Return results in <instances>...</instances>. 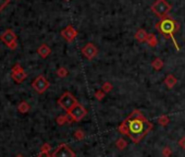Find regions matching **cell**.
<instances>
[{
  "label": "cell",
  "mask_w": 185,
  "mask_h": 157,
  "mask_svg": "<svg viewBox=\"0 0 185 157\" xmlns=\"http://www.w3.org/2000/svg\"><path fill=\"white\" fill-rule=\"evenodd\" d=\"M153 123L145 118L140 110L134 109L121 122L118 127V131L120 134L129 136L133 143L138 144L153 130Z\"/></svg>",
  "instance_id": "6da1fadb"
},
{
  "label": "cell",
  "mask_w": 185,
  "mask_h": 157,
  "mask_svg": "<svg viewBox=\"0 0 185 157\" xmlns=\"http://www.w3.org/2000/svg\"><path fill=\"white\" fill-rule=\"evenodd\" d=\"M156 30L159 31L164 38H171L177 50H180V47L177 43V39L174 38V33L178 32L180 30V25L177 21H174L173 19H171L170 17H166L160 19V21L158 23H156Z\"/></svg>",
  "instance_id": "7a4b0ae2"
},
{
  "label": "cell",
  "mask_w": 185,
  "mask_h": 157,
  "mask_svg": "<svg viewBox=\"0 0 185 157\" xmlns=\"http://www.w3.org/2000/svg\"><path fill=\"white\" fill-rule=\"evenodd\" d=\"M150 9L158 17L162 19V17H168L169 12H170L171 9H172V6H171L167 0H156V1L151 4Z\"/></svg>",
  "instance_id": "3957f363"
},
{
  "label": "cell",
  "mask_w": 185,
  "mask_h": 157,
  "mask_svg": "<svg viewBox=\"0 0 185 157\" xmlns=\"http://www.w3.org/2000/svg\"><path fill=\"white\" fill-rule=\"evenodd\" d=\"M78 101L73 95L70 92H64L58 99V105L60 106L62 109H64L67 112H70L71 109L75 105H78Z\"/></svg>",
  "instance_id": "277c9868"
},
{
  "label": "cell",
  "mask_w": 185,
  "mask_h": 157,
  "mask_svg": "<svg viewBox=\"0 0 185 157\" xmlns=\"http://www.w3.org/2000/svg\"><path fill=\"white\" fill-rule=\"evenodd\" d=\"M0 39L3 44H6V46L9 49L13 50L17 47V36L15 35V33L12 30H7L3 34L0 36Z\"/></svg>",
  "instance_id": "5b68a950"
},
{
  "label": "cell",
  "mask_w": 185,
  "mask_h": 157,
  "mask_svg": "<svg viewBox=\"0 0 185 157\" xmlns=\"http://www.w3.org/2000/svg\"><path fill=\"white\" fill-rule=\"evenodd\" d=\"M49 85H50V83L47 81V79H46L44 76H38L32 83L33 88H34L38 94H43V93H45L46 91L48 90Z\"/></svg>",
  "instance_id": "8992f818"
},
{
  "label": "cell",
  "mask_w": 185,
  "mask_h": 157,
  "mask_svg": "<svg viewBox=\"0 0 185 157\" xmlns=\"http://www.w3.org/2000/svg\"><path fill=\"white\" fill-rule=\"evenodd\" d=\"M68 114L71 115V117L74 119L75 122H80L84 117H86V115L88 114V112H87V110L84 108V106L81 105V104L78 103V105L74 106V107L71 109V111L68 112Z\"/></svg>",
  "instance_id": "52a82bcc"
},
{
  "label": "cell",
  "mask_w": 185,
  "mask_h": 157,
  "mask_svg": "<svg viewBox=\"0 0 185 157\" xmlns=\"http://www.w3.org/2000/svg\"><path fill=\"white\" fill-rule=\"evenodd\" d=\"M75 153L67 144H60L52 153V157H75Z\"/></svg>",
  "instance_id": "ba28073f"
},
{
  "label": "cell",
  "mask_w": 185,
  "mask_h": 157,
  "mask_svg": "<svg viewBox=\"0 0 185 157\" xmlns=\"http://www.w3.org/2000/svg\"><path fill=\"white\" fill-rule=\"evenodd\" d=\"M81 52H82L83 56L86 59H88V60H93L97 56V54H98V49H97V47L93 43H87L81 49Z\"/></svg>",
  "instance_id": "9c48e42d"
},
{
  "label": "cell",
  "mask_w": 185,
  "mask_h": 157,
  "mask_svg": "<svg viewBox=\"0 0 185 157\" xmlns=\"http://www.w3.org/2000/svg\"><path fill=\"white\" fill-rule=\"evenodd\" d=\"M78 31L72 25H68L67 27L61 31V36H62L68 43H72V42L78 37Z\"/></svg>",
  "instance_id": "30bf717a"
},
{
  "label": "cell",
  "mask_w": 185,
  "mask_h": 157,
  "mask_svg": "<svg viewBox=\"0 0 185 157\" xmlns=\"http://www.w3.org/2000/svg\"><path fill=\"white\" fill-rule=\"evenodd\" d=\"M37 54H38L39 56L41 57V58L46 59L50 54H51V49H50V47L48 45L43 44V45L39 46L38 49H37Z\"/></svg>",
  "instance_id": "8fae6325"
},
{
  "label": "cell",
  "mask_w": 185,
  "mask_h": 157,
  "mask_svg": "<svg viewBox=\"0 0 185 157\" xmlns=\"http://www.w3.org/2000/svg\"><path fill=\"white\" fill-rule=\"evenodd\" d=\"M11 78L13 79V81H14L15 83L20 84V83H22V82H23L26 78H27V73H26L24 70H21V71L17 72V73L11 74Z\"/></svg>",
  "instance_id": "7c38bea8"
},
{
  "label": "cell",
  "mask_w": 185,
  "mask_h": 157,
  "mask_svg": "<svg viewBox=\"0 0 185 157\" xmlns=\"http://www.w3.org/2000/svg\"><path fill=\"white\" fill-rule=\"evenodd\" d=\"M135 39L140 43H144V42L147 41V37H148V33L144 30V28H140L137 30V32L135 33Z\"/></svg>",
  "instance_id": "4fadbf2b"
},
{
  "label": "cell",
  "mask_w": 185,
  "mask_h": 157,
  "mask_svg": "<svg viewBox=\"0 0 185 157\" xmlns=\"http://www.w3.org/2000/svg\"><path fill=\"white\" fill-rule=\"evenodd\" d=\"M178 83V79L175 78L173 74H168L164 79V84L167 85L168 88H173Z\"/></svg>",
  "instance_id": "5bb4252c"
},
{
  "label": "cell",
  "mask_w": 185,
  "mask_h": 157,
  "mask_svg": "<svg viewBox=\"0 0 185 157\" xmlns=\"http://www.w3.org/2000/svg\"><path fill=\"white\" fill-rule=\"evenodd\" d=\"M164 61H162V59L160 58H156L154 59V61L151 62V67L154 68V69L156 70V71H159V70H161L162 68H164Z\"/></svg>",
  "instance_id": "9a60e30c"
},
{
  "label": "cell",
  "mask_w": 185,
  "mask_h": 157,
  "mask_svg": "<svg viewBox=\"0 0 185 157\" xmlns=\"http://www.w3.org/2000/svg\"><path fill=\"white\" fill-rule=\"evenodd\" d=\"M146 43L148 44L150 47H156L158 45V38L155 34H148V37H147Z\"/></svg>",
  "instance_id": "2e32d148"
},
{
  "label": "cell",
  "mask_w": 185,
  "mask_h": 157,
  "mask_svg": "<svg viewBox=\"0 0 185 157\" xmlns=\"http://www.w3.org/2000/svg\"><path fill=\"white\" fill-rule=\"evenodd\" d=\"M31 107L30 105H28V103H26V101H21V103L19 104V106H17V110H19V112H21V114H26L27 111H30Z\"/></svg>",
  "instance_id": "e0dca14e"
},
{
  "label": "cell",
  "mask_w": 185,
  "mask_h": 157,
  "mask_svg": "<svg viewBox=\"0 0 185 157\" xmlns=\"http://www.w3.org/2000/svg\"><path fill=\"white\" fill-rule=\"evenodd\" d=\"M158 123H159L161 127H167V125L170 123V118H169L167 115H161V116L158 118Z\"/></svg>",
  "instance_id": "ac0fdd59"
},
{
  "label": "cell",
  "mask_w": 185,
  "mask_h": 157,
  "mask_svg": "<svg viewBox=\"0 0 185 157\" xmlns=\"http://www.w3.org/2000/svg\"><path fill=\"white\" fill-rule=\"evenodd\" d=\"M116 146L118 147L120 151H123V150L127 147V142L124 140V139L120 138V139H118V140L116 141Z\"/></svg>",
  "instance_id": "d6986e66"
},
{
  "label": "cell",
  "mask_w": 185,
  "mask_h": 157,
  "mask_svg": "<svg viewBox=\"0 0 185 157\" xmlns=\"http://www.w3.org/2000/svg\"><path fill=\"white\" fill-rule=\"evenodd\" d=\"M68 74H69V71H68V69H67V68H64V67H61V68H59V69L57 70V76H58L59 78H61V79L67 78Z\"/></svg>",
  "instance_id": "ffe728a7"
},
{
  "label": "cell",
  "mask_w": 185,
  "mask_h": 157,
  "mask_svg": "<svg viewBox=\"0 0 185 157\" xmlns=\"http://www.w3.org/2000/svg\"><path fill=\"white\" fill-rule=\"evenodd\" d=\"M112 88H113V85H112L110 82H105V83L101 85V90H102L103 92L106 93V94H107V93H109V92H111Z\"/></svg>",
  "instance_id": "44dd1931"
},
{
  "label": "cell",
  "mask_w": 185,
  "mask_h": 157,
  "mask_svg": "<svg viewBox=\"0 0 185 157\" xmlns=\"http://www.w3.org/2000/svg\"><path fill=\"white\" fill-rule=\"evenodd\" d=\"M74 138H75L78 141H82V140H84V138H85V133H84V131H83V130H81V129H78L75 132H74Z\"/></svg>",
  "instance_id": "7402d4cb"
},
{
  "label": "cell",
  "mask_w": 185,
  "mask_h": 157,
  "mask_svg": "<svg viewBox=\"0 0 185 157\" xmlns=\"http://www.w3.org/2000/svg\"><path fill=\"white\" fill-rule=\"evenodd\" d=\"M56 122L58 123L59 125H63L67 123V116L65 115H61V116H58L56 119Z\"/></svg>",
  "instance_id": "603a6c76"
},
{
  "label": "cell",
  "mask_w": 185,
  "mask_h": 157,
  "mask_svg": "<svg viewBox=\"0 0 185 157\" xmlns=\"http://www.w3.org/2000/svg\"><path fill=\"white\" fill-rule=\"evenodd\" d=\"M105 96H106V93L103 92L102 90H98L95 93V98H96L97 101H102V99L105 98Z\"/></svg>",
  "instance_id": "cb8c5ba5"
},
{
  "label": "cell",
  "mask_w": 185,
  "mask_h": 157,
  "mask_svg": "<svg viewBox=\"0 0 185 157\" xmlns=\"http://www.w3.org/2000/svg\"><path fill=\"white\" fill-rule=\"evenodd\" d=\"M171 155H172V151L169 146H166L162 150V156L164 157H170Z\"/></svg>",
  "instance_id": "d4e9b609"
},
{
  "label": "cell",
  "mask_w": 185,
  "mask_h": 157,
  "mask_svg": "<svg viewBox=\"0 0 185 157\" xmlns=\"http://www.w3.org/2000/svg\"><path fill=\"white\" fill-rule=\"evenodd\" d=\"M50 150H51V145L49 143H44L40 147V152H47V153H49Z\"/></svg>",
  "instance_id": "484cf974"
},
{
  "label": "cell",
  "mask_w": 185,
  "mask_h": 157,
  "mask_svg": "<svg viewBox=\"0 0 185 157\" xmlns=\"http://www.w3.org/2000/svg\"><path fill=\"white\" fill-rule=\"evenodd\" d=\"M10 3V0H0V12Z\"/></svg>",
  "instance_id": "4316f807"
},
{
  "label": "cell",
  "mask_w": 185,
  "mask_h": 157,
  "mask_svg": "<svg viewBox=\"0 0 185 157\" xmlns=\"http://www.w3.org/2000/svg\"><path fill=\"white\" fill-rule=\"evenodd\" d=\"M21 70H23V68L21 67V65H20V63H17V65H14V67L12 68L11 74H12V73H17V72L21 71Z\"/></svg>",
  "instance_id": "83f0119b"
},
{
  "label": "cell",
  "mask_w": 185,
  "mask_h": 157,
  "mask_svg": "<svg viewBox=\"0 0 185 157\" xmlns=\"http://www.w3.org/2000/svg\"><path fill=\"white\" fill-rule=\"evenodd\" d=\"M179 146L181 147V149L185 150V136H183V138H181L179 140Z\"/></svg>",
  "instance_id": "f1b7e54d"
},
{
  "label": "cell",
  "mask_w": 185,
  "mask_h": 157,
  "mask_svg": "<svg viewBox=\"0 0 185 157\" xmlns=\"http://www.w3.org/2000/svg\"><path fill=\"white\" fill-rule=\"evenodd\" d=\"M65 116H67V123H72V122H75V121H74V119L72 118V117H71V115H70V114H67V115H65Z\"/></svg>",
  "instance_id": "f546056e"
},
{
  "label": "cell",
  "mask_w": 185,
  "mask_h": 157,
  "mask_svg": "<svg viewBox=\"0 0 185 157\" xmlns=\"http://www.w3.org/2000/svg\"><path fill=\"white\" fill-rule=\"evenodd\" d=\"M38 157H52V155H50L47 152H40V153L38 154Z\"/></svg>",
  "instance_id": "4dcf8cb0"
},
{
  "label": "cell",
  "mask_w": 185,
  "mask_h": 157,
  "mask_svg": "<svg viewBox=\"0 0 185 157\" xmlns=\"http://www.w3.org/2000/svg\"><path fill=\"white\" fill-rule=\"evenodd\" d=\"M15 157H24V156H22V155H17Z\"/></svg>",
  "instance_id": "1f68e13d"
},
{
  "label": "cell",
  "mask_w": 185,
  "mask_h": 157,
  "mask_svg": "<svg viewBox=\"0 0 185 157\" xmlns=\"http://www.w3.org/2000/svg\"><path fill=\"white\" fill-rule=\"evenodd\" d=\"M65 1H70V0H65Z\"/></svg>",
  "instance_id": "d6a6232c"
}]
</instances>
